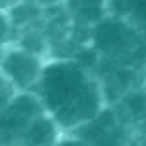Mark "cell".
I'll use <instances>...</instances> for the list:
<instances>
[{"instance_id": "cell-12", "label": "cell", "mask_w": 146, "mask_h": 146, "mask_svg": "<svg viewBox=\"0 0 146 146\" xmlns=\"http://www.w3.org/2000/svg\"><path fill=\"white\" fill-rule=\"evenodd\" d=\"M15 2H19V0H0V9H11Z\"/></svg>"}, {"instance_id": "cell-3", "label": "cell", "mask_w": 146, "mask_h": 146, "mask_svg": "<svg viewBox=\"0 0 146 146\" xmlns=\"http://www.w3.org/2000/svg\"><path fill=\"white\" fill-rule=\"evenodd\" d=\"M41 112L45 110L32 90L13 92L0 105V146H19L26 127Z\"/></svg>"}, {"instance_id": "cell-1", "label": "cell", "mask_w": 146, "mask_h": 146, "mask_svg": "<svg viewBox=\"0 0 146 146\" xmlns=\"http://www.w3.org/2000/svg\"><path fill=\"white\" fill-rule=\"evenodd\" d=\"M32 92L64 133L75 131L108 105L97 73L78 58H47Z\"/></svg>"}, {"instance_id": "cell-10", "label": "cell", "mask_w": 146, "mask_h": 146, "mask_svg": "<svg viewBox=\"0 0 146 146\" xmlns=\"http://www.w3.org/2000/svg\"><path fill=\"white\" fill-rule=\"evenodd\" d=\"M13 92H15V90L9 86V82H7V80L2 78V75H0V105L5 103V101L9 99L11 95H13Z\"/></svg>"}, {"instance_id": "cell-2", "label": "cell", "mask_w": 146, "mask_h": 146, "mask_svg": "<svg viewBox=\"0 0 146 146\" xmlns=\"http://www.w3.org/2000/svg\"><path fill=\"white\" fill-rule=\"evenodd\" d=\"M88 41L97 60L108 62H125V58L146 45L135 28L114 13H108L88 30Z\"/></svg>"}, {"instance_id": "cell-8", "label": "cell", "mask_w": 146, "mask_h": 146, "mask_svg": "<svg viewBox=\"0 0 146 146\" xmlns=\"http://www.w3.org/2000/svg\"><path fill=\"white\" fill-rule=\"evenodd\" d=\"M15 39V26L11 22L9 9H0V54L7 45H11Z\"/></svg>"}, {"instance_id": "cell-11", "label": "cell", "mask_w": 146, "mask_h": 146, "mask_svg": "<svg viewBox=\"0 0 146 146\" xmlns=\"http://www.w3.org/2000/svg\"><path fill=\"white\" fill-rule=\"evenodd\" d=\"M28 2H32V5H36V7H43V9H52V7L64 5V0H28Z\"/></svg>"}, {"instance_id": "cell-5", "label": "cell", "mask_w": 146, "mask_h": 146, "mask_svg": "<svg viewBox=\"0 0 146 146\" xmlns=\"http://www.w3.org/2000/svg\"><path fill=\"white\" fill-rule=\"evenodd\" d=\"M129 131L131 127L118 114V110L105 105L95 118L71 133L84 140L88 146H129Z\"/></svg>"}, {"instance_id": "cell-6", "label": "cell", "mask_w": 146, "mask_h": 146, "mask_svg": "<svg viewBox=\"0 0 146 146\" xmlns=\"http://www.w3.org/2000/svg\"><path fill=\"white\" fill-rule=\"evenodd\" d=\"M62 135L64 131L58 127V123L47 112H41L26 127L22 140H19V146H56V142Z\"/></svg>"}, {"instance_id": "cell-7", "label": "cell", "mask_w": 146, "mask_h": 146, "mask_svg": "<svg viewBox=\"0 0 146 146\" xmlns=\"http://www.w3.org/2000/svg\"><path fill=\"white\" fill-rule=\"evenodd\" d=\"M108 11L129 22L146 41V0H108Z\"/></svg>"}, {"instance_id": "cell-4", "label": "cell", "mask_w": 146, "mask_h": 146, "mask_svg": "<svg viewBox=\"0 0 146 146\" xmlns=\"http://www.w3.org/2000/svg\"><path fill=\"white\" fill-rule=\"evenodd\" d=\"M45 60V56L35 54L17 43H11L0 54V75L9 82L15 92L32 90L43 71Z\"/></svg>"}, {"instance_id": "cell-9", "label": "cell", "mask_w": 146, "mask_h": 146, "mask_svg": "<svg viewBox=\"0 0 146 146\" xmlns=\"http://www.w3.org/2000/svg\"><path fill=\"white\" fill-rule=\"evenodd\" d=\"M56 146H88V144L84 140H80L78 135H73V133H64V135L56 142Z\"/></svg>"}]
</instances>
